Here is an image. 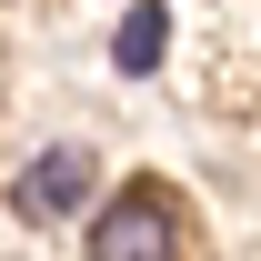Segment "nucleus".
Here are the masks:
<instances>
[{
  "instance_id": "f257e3e1",
  "label": "nucleus",
  "mask_w": 261,
  "mask_h": 261,
  "mask_svg": "<svg viewBox=\"0 0 261 261\" xmlns=\"http://www.w3.org/2000/svg\"><path fill=\"white\" fill-rule=\"evenodd\" d=\"M171 251H181V221H171L161 181H130V191L91 221V261H171Z\"/></svg>"
},
{
  "instance_id": "f03ea898",
  "label": "nucleus",
  "mask_w": 261,
  "mask_h": 261,
  "mask_svg": "<svg viewBox=\"0 0 261 261\" xmlns=\"http://www.w3.org/2000/svg\"><path fill=\"white\" fill-rule=\"evenodd\" d=\"M81 191H91V151L81 141H61V151H40L20 181H10V201H20V221H61V211H81Z\"/></svg>"
},
{
  "instance_id": "7ed1b4c3",
  "label": "nucleus",
  "mask_w": 261,
  "mask_h": 261,
  "mask_svg": "<svg viewBox=\"0 0 261 261\" xmlns=\"http://www.w3.org/2000/svg\"><path fill=\"white\" fill-rule=\"evenodd\" d=\"M161 50H171V10H161V0H141V10L121 20V40H111V70L141 81V70H161Z\"/></svg>"
}]
</instances>
